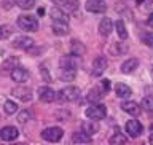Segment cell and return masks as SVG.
<instances>
[{
	"mask_svg": "<svg viewBox=\"0 0 153 145\" xmlns=\"http://www.w3.org/2000/svg\"><path fill=\"white\" fill-rule=\"evenodd\" d=\"M16 24H18V27L24 32L38 30V19L35 16H32V14H21V16L18 18Z\"/></svg>",
	"mask_w": 153,
	"mask_h": 145,
	"instance_id": "cell-1",
	"label": "cell"
},
{
	"mask_svg": "<svg viewBox=\"0 0 153 145\" xmlns=\"http://www.w3.org/2000/svg\"><path fill=\"white\" fill-rule=\"evenodd\" d=\"M86 117L88 120H93V121H99V120H104L107 117V107L104 104H93L86 109Z\"/></svg>",
	"mask_w": 153,
	"mask_h": 145,
	"instance_id": "cell-2",
	"label": "cell"
},
{
	"mask_svg": "<svg viewBox=\"0 0 153 145\" xmlns=\"http://www.w3.org/2000/svg\"><path fill=\"white\" fill-rule=\"evenodd\" d=\"M80 96V89L75 88V86H67V88H62L59 93L56 94V99L59 102H74V100L78 99Z\"/></svg>",
	"mask_w": 153,
	"mask_h": 145,
	"instance_id": "cell-3",
	"label": "cell"
},
{
	"mask_svg": "<svg viewBox=\"0 0 153 145\" xmlns=\"http://www.w3.org/2000/svg\"><path fill=\"white\" fill-rule=\"evenodd\" d=\"M62 136H64V131L59 126H51V128H45L42 131V139L46 142H59Z\"/></svg>",
	"mask_w": 153,
	"mask_h": 145,
	"instance_id": "cell-4",
	"label": "cell"
},
{
	"mask_svg": "<svg viewBox=\"0 0 153 145\" xmlns=\"http://www.w3.org/2000/svg\"><path fill=\"white\" fill-rule=\"evenodd\" d=\"M85 8H86V11H89V13L100 14V13L107 11V3H105L104 0H86Z\"/></svg>",
	"mask_w": 153,
	"mask_h": 145,
	"instance_id": "cell-5",
	"label": "cell"
},
{
	"mask_svg": "<svg viewBox=\"0 0 153 145\" xmlns=\"http://www.w3.org/2000/svg\"><path fill=\"white\" fill-rule=\"evenodd\" d=\"M11 94H13V97L22 100V102H30L32 97H33L32 89L27 88V86H16V88H13Z\"/></svg>",
	"mask_w": 153,
	"mask_h": 145,
	"instance_id": "cell-6",
	"label": "cell"
},
{
	"mask_svg": "<svg viewBox=\"0 0 153 145\" xmlns=\"http://www.w3.org/2000/svg\"><path fill=\"white\" fill-rule=\"evenodd\" d=\"M10 77H11L13 81H16V83H26V81L29 80V77H30V74H29V70H26L24 67H14V69L10 72Z\"/></svg>",
	"mask_w": 153,
	"mask_h": 145,
	"instance_id": "cell-7",
	"label": "cell"
},
{
	"mask_svg": "<svg viewBox=\"0 0 153 145\" xmlns=\"http://www.w3.org/2000/svg\"><path fill=\"white\" fill-rule=\"evenodd\" d=\"M124 129H126V132L131 137H139V136H142V132H143V126L140 124V121H137V120H129V121H126Z\"/></svg>",
	"mask_w": 153,
	"mask_h": 145,
	"instance_id": "cell-8",
	"label": "cell"
},
{
	"mask_svg": "<svg viewBox=\"0 0 153 145\" xmlns=\"http://www.w3.org/2000/svg\"><path fill=\"white\" fill-rule=\"evenodd\" d=\"M13 46L18 50H30L33 46V38L27 35H19L13 40Z\"/></svg>",
	"mask_w": 153,
	"mask_h": 145,
	"instance_id": "cell-9",
	"label": "cell"
},
{
	"mask_svg": "<svg viewBox=\"0 0 153 145\" xmlns=\"http://www.w3.org/2000/svg\"><path fill=\"white\" fill-rule=\"evenodd\" d=\"M54 3L65 13H75L78 10V0H54Z\"/></svg>",
	"mask_w": 153,
	"mask_h": 145,
	"instance_id": "cell-10",
	"label": "cell"
},
{
	"mask_svg": "<svg viewBox=\"0 0 153 145\" xmlns=\"http://www.w3.org/2000/svg\"><path fill=\"white\" fill-rule=\"evenodd\" d=\"M18 129L16 128H13V126H5L0 129V139L5 142H13V141H16L18 139Z\"/></svg>",
	"mask_w": 153,
	"mask_h": 145,
	"instance_id": "cell-11",
	"label": "cell"
},
{
	"mask_svg": "<svg viewBox=\"0 0 153 145\" xmlns=\"http://www.w3.org/2000/svg\"><path fill=\"white\" fill-rule=\"evenodd\" d=\"M38 99H40L42 102L50 104L56 99V93L50 88V86H42V88H38Z\"/></svg>",
	"mask_w": 153,
	"mask_h": 145,
	"instance_id": "cell-12",
	"label": "cell"
},
{
	"mask_svg": "<svg viewBox=\"0 0 153 145\" xmlns=\"http://www.w3.org/2000/svg\"><path fill=\"white\" fill-rule=\"evenodd\" d=\"M105 69H107V57L97 56V57L93 61V75H94V77L102 75V72H104Z\"/></svg>",
	"mask_w": 153,
	"mask_h": 145,
	"instance_id": "cell-13",
	"label": "cell"
},
{
	"mask_svg": "<svg viewBox=\"0 0 153 145\" xmlns=\"http://www.w3.org/2000/svg\"><path fill=\"white\" fill-rule=\"evenodd\" d=\"M113 30V21L110 18H102V21L99 22V33L102 37H108Z\"/></svg>",
	"mask_w": 153,
	"mask_h": 145,
	"instance_id": "cell-14",
	"label": "cell"
},
{
	"mask_svg": "<svg viewBox=\"0 0 153 145\" xmlns=\"http://www.w3.org/2000/svg\"><path fill=\"white\" fill-rule=\"evenodd\" d=\"M121 110L128 112L129 115H132V117H137V115L140 113V105L137 102H132V100H124V102H121Z\"/></svg>",
	"mask_w": 153,
	"mask_h": 145,
	"instance_id": "cell-15",
	"label": "cell"
},
{
	"mask_svg": "<svg viewBox=\"0 0 153 145\" xmlns=\"http://www.w3.org/2000/svg\"><path fill=\"white\" fill-rule=\"evenodd\" d=\"M57 75H59V80L70 83V81L75 80L76 70H75V69H64V67H59V70H57Z\"/></svg>",
	"mask_w": 153,
	"mask_h": 145,
	"instance_id": "cell-16",
	"label": "cell"
},
{
	"mask_svg": "<svg viewBox=\"0 0 153 145\" xmlns=\"http://www.w3.org/2000/svg\"><path fill=\"white\" fill-rule=\"evenodd\" d=\"M51 19L53 21H57V22H67L69 24V14L65 11H62L59 7H53L51 8Z\"/></svg>",
	"mask_w": 153,
	"mask_h": 145,
	"instance_id": "cell-17",
	"label": "cell"
},
{
	"mask_svg": "<svg viewBox=\"0 0 153 145\" xmlns=\"http://www.w3.org/2000/svg\"><path fill=\"white\" fill-rule=\"evenodd\" d=\"M59 64H61V67H64V69H75L76 70L78 62H76L75 54H69V56H62L59 59Z\"/></svg>",
	"mask_w": 153,
	"mask_h": 145,
	"instance_id": "cell-18",
	"label": "cell"
},
{
	"mask_svg": "<svg viewBox=\"0 0 153 145\" xmlns=\"http://www.w3.org/2000/svg\"><path fill=\"white\" fill-rule=\"evenodd\" d=\"M139 67V59H136V57H129V59H126L121 64V72L123 74H131V72H134Z\"/></svg>",
	"mask_w": 153,
	"mask_h": 145,
	"instance_id": "cell-19",
	"label": "cell"
},
{
	"mask_svg": "<svg viewBox=\"0 0 153 145\" xmlns=\"http://www.w3.org/2000/svg\"><path fill=\"white\" fill-rule=\"evenodd\" d=\"M115 94H117L118 97H121V99H128L129 96L132 94V91H131V88H129L128 85L117 83V85H115Z\"/></svg>",
	"mask_w": 153,
	"mask_h": 145,
	"instance_id": "cell-20",
	"label": "cell"
},
{
	"mask_svg": "<svg viewBox=\"0 0 153 145\" xmlns=\"http://www.w3.org/2000/svg\"><path fill=\"white\" fill-rule=\"evenodd\" d=\"M81 131L86 132L88 136H93V134H96L99 131V126L96 121H93V120H88V121L81 123Z\"/></svg>",
	"mask_w": 153,
	"mask_h": 145,
	"instance_id": "cell-21",
	"label": "cell"
},
{
	"mask_svg": "<svg viewBox=\"0 0 153 145\" xmlns=\"http://www.w3.org/2000/svg\"><path fill=\"white\" fill-rule=\"evenodd\" d=\"M53 32L56 33V35H65V33H69L70 27L67 22H57V21H53Z\"/></svg>",
	"mask_w": 153,
	"mask_h": 145,
	"instance_id": "cell-22",
	"label": "cell"
},
{
	"mask_svg": "<svg viewBox=\"0 0 153 145\" xmlns=\"http://www.w3.org/2000/svg\"><path fill=\"white\" fill-rule=\"evenodd\" d=\"M70 51H72V54H75V56H83L85 51H86V46L78 40H72L70 42Z\"/></svg>",
	"mask_w": 153,
	"mask_h": 145,
	"instance_id": "cell-23",
	"label": "cell"
},
{
	"mask_svg": "<svg viewBox=\"0 0 153 145\" xmlns=\"http://www.w3.org/2000/svg\"><path fill=\"white\" fill-rule=\"evenodd\" d=\"M72 142H75V144H88V142H91V136H88V134L83 132V131L74 132L72 134Z\"/></svg>",
	"mask_w": 153,
	"mask_h": 145,
	"instance_id": "cell-24",
	"label": "cell"
},
{
	"mask_svg": "<svg viewBox=\"0 0 153 145\" xmlns=\"http://www.w3.org/2000/svg\"><path fill=\"white\" fill-rule=\"evenodd\" d=\"M126 142H128V137L124 136V134H121V132H115L113 136L108 139L110 145H124Z\"/></svg>",
	"mask_w": 153,
	"mask_h": 145,
	"instance_id": "cell-25",
	"label": "cell"
},
{
	"mask_svg": "<svg viewBox=\"0 0 153 145\" xmlns=\"http://www.w3.org/2000/svg\"><path fill=\"white\" fill-rule=\"evenodd\" d=\"M115 29H117V32H118V37L121 38V40H126L128 38V29H126V26H124V22L121 19L115 22Z\"/></svg>",
	"mask_w": 153,
	"mask_h": 145,
	"instance_id": "cell-26",
	"label": "cell"
},
{
	"mask_svg": "<svg viewBox=\"0 0 153 145\" xmlns=\"http://www.w3.org/2000/svg\"><path fill=\"white\" fill-rule=\"evenodd\" d=\"M3 110H5V113H7V115H14L18 112V104L14 102V100H5Z\"/></svg>",
	"mask_w": 153,
	"mask_h": 145,
	"instance_id": "cell-27",
	"label": "cell"
},
{
	"mask_svg": "<svg viewBox=\"0 0 153 145\" xmlns=\"http://www.w3.org/2000/svg\"><path fill=\"white\" fill-rule=\"evenodd\" d=\"M100 97H102V91H99L97 88H93V89H89V93H88V100L89 102H93V104H97Z\"/></svg>",
	"mask_w": 153,
	"mask_h": 145,
	"instance_id": "cell-28",
	"label": "cell"
},
{
	"mask_svg": "<svg viewBox=\"0 0 153 145\" xmlns=\"http://www.w3.org/2000/svg\"><path fill=\"white\" fill-rule=\"evenodd\" d=\"M140 105L145 112H153V96H145V97L142 99Z\"/></svg>",
	"mask_w": 153,
	"mask_h": 145,
	"instance_id": "cell-29",
	"label": "cell"
},
{
	"mask_svg": "<svg viewBox=\"0 0 153 145\" xmlns=\"http://www.w3.org/2000/svg\"><path fill=\"white\" fill-rule=\"evenodd\" d=\"M13 33V29L8 24H2L0 26V40H7V38Z\"/></svg>",
	"mask_w": 153,
	"mask_h": 145,
	"instance_id": "cell-30",
	"label": "cell"
},
{
	"mask_svg": "<svg viewBox=\"0 0 153 145\" xmlns=\"http://www.w3.org/2000/svg\"><path fill=\"white\" fill-rule=\"evenodd\" d=\"M18 62H19V61L16 59V57H10V59H7V61L3 62L2 69H3V70H10V72H11L14 67H18Z\"/></svg>",
	"mask_w": 153,
	"mask_h": 145,
	"instance_id": "cell-31",
	"label": "cell"
},
{
	"mask_svg": "<svg viewBox=\"0 0 153 145\" xmlns=\"http://www.w3.org/2000/svg\"><path fill=\"white\" fill-rule=\"evenodd\" d=\"M16 5L21 10H30L35 7V0H16Z\"/></svg>",
	"mask_w": 153,
	"mask_h": 145,
	"instance_id": "cell-32",
	"label": "cell"
},
{
	"mask_svg": "<svg viewBox=\"0 0 153 145\" xmlns=\"http://www.w3.org/2000/svg\"><path fill=\"white\" fill-rule=\"evenodd\" d=\"M29 120H30V112H29V110H21L18 115V121L21 124H24V123H27Z\"/></svg>",
	"mask_w": 153,
	"mask_h": 145,
	"instance_id": "cell-33",
	"label": "cell"
},
{
	"mask_svg": "<svg viewBox=\"0 0 153 145\" xmlns=\"http://www.w3.org/2000/svg\"><path fill=\"white\" fill-rule=\"evenodd\" d=\"M143 43H145L147 46H150V48H153V33H143Z\"/></svg>",
	"mask_w": 153,
	"mask_h": 145,
	"instance_id": "cell-34",
	"label": "cell"
},
{
	"mask_svg": "<svg viewBox=\"0 0 153 145\" xmlns=\"http://www.w3.org/2000/svg\"><path fill=\"white\" fill-rule=\"evenodd\" d=\"M120 50H121V48H120L118 45H112V46H110V54H113V56H120V54L123 53V51H120Z\"/></svg>",
	"mask_w": 153,
	"mask_h": 145,
	"instance_id": "cell-35",
	"label": "cell"
},
{
	"mask_svg": "<svg viewBox=\"0 0 153 145\" xmlns=\"http://www.w3.org/2000/svg\"><path fill=\"white\" fill-rule=\"evenodd\" d=\"M40 72H42V75H43V80H45L46 83H48V81H51V77H50V74H48V70L45 69V67H42V69H40Z\"/></svg>",
	"mask_w": 153,
	"mask_h": 145,
	"instance_id": "cell-36",
	"label": "cell"
},
{
	"mask_svg": "<svg viewBox=\"0 0 153 145\" xmlns=\"http://www.w3.org/2000/svg\"><path fill=\"white\" fill-rule=\"evenodd\" d=\"M102 85H104V93H108V91H110V81L108 80H104Z\"/></svg>",
	"mask_w": 153,
	"mask_h": 145,
	"instance_id": "cell-37",
	"label": "cell"
},
{
	"mask_svg": "<svg viewBox=\"0 0 153 145\" xmlns=\"http://www.w3.org/2000/svg\"><path fill=\"white\" fill-rule=\"evenodd\" d=\"M45 14V8H38V16H43Z\"/></svg>",
	"mask_w": 153,
	"mask_h": 145,
	"instance_id": "cell-38",
	"label": "cell"
},
{
	"mask_svg": "<svg viewBox=\"0 0 153 145\" xmlns=\"http://www.w3.org/2000/svg\"><path fill=\"white\" fill-rule=\"evenodd\" d=\"M148 141H150V145H153V132H152V136L148 137Z\"/></svg>",
	"mask_w": 153,
	"mask_h": 145,
	"instance_id": "cell-39",
	"label": "cell"
},
{
	"mask_svg": "<svg viewBox=\"0 0 153 145\" xmlns=\"http://www.w3.org/2000/svg\"><path fill=\"white\" fill-rule=\"evenodd\" d=\"M148 8H153V0H150V2H148Z\"/></svg>",
	"mask_w": 153,
	"mask_h": 145,
	"instance_id": "cell-40",
	"label": "cell"
},
{
	"mask_svg": "<svg viewBox=\"0 0 153 145\" xmlns=\"http://www.w3.org/2000/svg\"><path fill=\"white\" fill-rule=\"evenodd\" d=\"M143 2H145V0H137V3H139V5H140V3H143Z\"/></svg>",
	"mask_w": 153,
	"mask_h": 145,
	"instance_id": "cell-41",
	"label": "cell"
},
{
	"mask_svg": "<svg viewBox=\"0 0 153 145\" xmlns=\"http://www.w3.org/2000/svg\"><path fill=\"white\" fill-rule=\"evenodd\" d=\"M150 22L153 24V13H152V16H150Z\"/></svg>",
	"mask_w": 153,
	"mask_h": 145,
	"instance_id": "cell-42",
	"label": "cell"
},
{
	"mask_svg": "<svg viewBox=\"0 0 153 145\" xmlns=\"http://www.w3.org/2000/svg\"><path fill=\"white\" fill-rule=\"evenodd\" d=\"M150 129H152V132H153V124H152V128H150Z\"/></svg>",
	"mask_w": 153,
	"mask_h": 145,
	"instance_id": "cell-43",
	"label": "cell"
}]
</instances>
